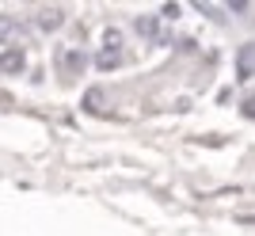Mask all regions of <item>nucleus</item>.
Listing matches in <instances>:
<instances>
[{"label": "nucleus", "mask_w": 255, "mask_h": 236, "mask_svg": "<svg viewBox=\"0 0 255 236\" xmlns=\"http://www.w3.org/2000/svg\"><path fill=\"white\" fill-rule=\"evenodd\" d=\"M0 69H4V73H23V54H15V50H11V54H0Z\"/></svg>", "instance_id": "nucleus-1"}]
</instances>
